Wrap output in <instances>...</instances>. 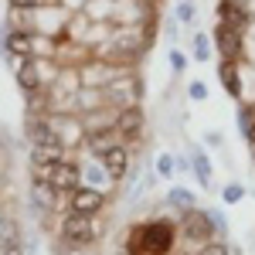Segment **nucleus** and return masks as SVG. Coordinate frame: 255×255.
<instances>
[{
  "instance_id": "1",
  "label": "nucleus",
  "mask_w": 255,
  "mask_h": 255,
  "mask_svg": "<svg viewBox=\"0 0 255 255\" xmlns=\"http://www.w3.org/2000/svg\"><path fill=\"white\" fill-rule=\"evenodd\" d=\"M174 242V225L167 221H150V225H139L133 228V235L126 242V252L129 255H163Z\"/></svg>"
},
{
  "instance_id": "2",
  "label": "nucleus",
  "mask_w": 255,
  "mask_h": 255,
  "mask_svg": "<svg viewBox=\"0 0 255 255\" xmlns=\"http://www.w3.org/2000/svg\"><path fill=\"white\" fill-rule=\"evenodd\" d=\"M61 238H65V245H72V249H82V245H89L92 238H96V228H92V218L85 215H72L61 221Z\"/></svg>"
},
{
  "instance_id": "3",
  "label": "nucleus",
  "mask_w": 255,
  "mask_h": 255,
  "mask_svg": "<svg viewBox=\"0 0 255 255\" xmlns=\"http://www.w3.org/2000/svg\"><path fill=\"white\" fill-rule=\"evenodd\" d=\"M51 191L55 194H75L79 191V167L75 163H68V160H61L58 167L51 170Z\"/></svg>"
},
{
  "instance_id": "4",
  "label": "nucleus",
  "mask_w": 255,
  "mask_h": 255,
  "mask_svg": "<svg viewBox=\"0 0 255 255\" xmlns=\"http://www.w3.org/2000/svg\"><path fill=\"white\" fill-rule=\"evenodd\" d=\"M102 201H106V197H102L99 187H79V191L72 194V211H75V215L92 218L99 208H102Z\"/></svg>"
},
{
  "instance_id": "5",
  "label": "nucleus",
  "mask_w": 255,
  "mask_h": 255,
  "mask_svg": "<svg viewBox=\"0 0 255 255\" xmlns=\"http://www.w3.org/2000/svg\"><path fill=\"white\" fill-rule=\"evenodd\" d=\"M215 41H218V48H221V55H225V61H235L242 55V31H235V27L221 24L215 31Z\"/></svg>"
},
{
  "instance_id": "6",
  "label": "nucleus",
  "mask_w": 255,
  "mask_h": 255,
  "mask_svg": "<svg viewBox=\"0 0 255 255\" xmlns=\"http://www.w3.org/2000/svg\"><path fill=\"white\" fill-rule=\"evenodd\" d=\"M7 65L14 68L20 89H27V92H31V89L38 85V65H34V58H17V55H7Z\"/></svg>"
},
{
  "instance_id": "7",
  "label": "nucleus",
  "mask_w": 255,
  "mask_h": 255,
  "mask_svg": "<svg viewBox=\"0 0 255 255\" xmlns=\"http://www.w3.org/2000/svg\"><path fill=\"white\" fill-rule=\"evenodd\" d=\"M184 232L194 238V242H204V245H208V238H211V232H215V225H211V218H208V215L187 211V218H184Z\"/></svg>"
},
{
  "instance_id": "8",
  "label": "nucleus",
  "mask_w": 255,
  "mask_h": 255,
  "mask_svg": "<svg viewBox=\"0 0 255 255\" xmlns=\"http://www.w3.org/2000/svg\"><path fill=\"white\" fill-rule=\"evenodd\" d=\"M218 14H221V24H228V27H235V31H242V27L249 24V14L242 10L238 0H221V3H218Z\"/></svg>"
},
{
  "instance_id": "9",
  "label": "nucleus",
  "mask_w": 255,
  "mask_h": 255,
  "mask_svg": "<svg viewBox=\"0 0 255 255\" xmlns=\"http://www.w3.org/2000/svg\"><path fill=\"white\" fill-rule=\"evenodd\" d=\"M139 123H143V116H139L136 106L123 109V113H119V119H116V136H119V139L136 136V133H139Z\"/></svg>"
},
{
  "instance_id": "10",
  "label": "nucleus",
  "mask_w": 255,
  "mask_h": 255,
  "mask_svg": "<svg viewBox=\"0 0 255 255\" xmlns=\"http://www.w3.org/2000/svg\"><path fill=\"white\" fill-rule=\"evenodd\" d=\"M102 167H106V177H113V180L126 177V167H129V157H126V150H123V146H113V150L102 157Z\"/></svg>"
},
{
  "instance_id": "11",
  "label": "nucleus",
  "mask_w": 255,
  "mask_h": 255,
  "mask_svg": "<svg viewBox=\"0 0 255 255\" xmlns=\"http://www.w3.org/2000/svg\"><path fill=\"white\" fill-rule=\"evenodd\" d=\"M27 136H31V146H44V143H61V136L44 123V119H27Z\"/></svg>"
},
{
  "instance_id": "12",
  "label": "nucleus",
  "mask_w": 255,
  "mask_h": 255,
  "mask_svg": "<svg viewBox=\"0 0 255 255\" xmlns=\"http://www.w3.org/2000/svg\"><path fill=\"white\" fill-rule=\"evenodd\" d=\"M7 55L31 58V38H27L24 31H10V34H7Z\"/></svg>"
},
{
  "instance_id": "13",
  "label": "nucleus",
  "mask_w": 255,
  "mask_h": 255,
  "mask_svg": "<svg viewBox=\"0 0 255 255\" xmlns=\"http://www.w3.org/2000/svg\"><path fill=\"white\" fill-rule=\"evenodd\" d=\"M221 82H225V92H232L235 99H242V82H238V68L235 61H221Z\"/></svg>"
},
{
  "instance_id": "14",
  "label": "nucleus",
  "mask_w": 255,
  "mask_h": 255,
  "mask_svg": "<svg viewBox=\"0 0 255 255\" xmlns=\"http://www.w3.org/2000/svg\"><path fill=\"white\" fill-rule=\"evenodd\" d=\"M17 245V221L10 215H0V252Z\"/></svg>"
},
{
  "instance_id": "15",
  "label": "nucleus",
  "mask_w": 255,
  "mask_h": 255,
  "mask_svg": "<svg viewBox=\"0 0 255 255\" xmlns=\"http://www.w3.org/2000/svg\"><path fill=\"white\" fill-rule=\"evenodd\" d=\"M113 146H119V136H116V129L113 133H99V136H92L89 139V150L96 153V157H106Z\"/></svg>"
},
{
  "instance_id": "16",
  "label": "nucleus",
  "mask_w": 255,
  "mask_h": 255,
  "mask_svg": "<svg viewBox=\"0 0 255 255\" xmlns=\"http://www.w3.org/2000/svg\"><path fill=\"white\" fill-rule=\"evenodd\" d=\"M191 157H194V174H197V180H201V184H208V180H211V163H208V157H204L201 150H194Z\"/></svg>"
},
{
  "instance_id": "17",
  "label": "nucleus",
  "mask_w": 255,
  "mask_h": 255,
  "mask_svg": "<svg viewBox=\"0 0 255 255\" xmlns=\"http://www.w3.org/2000/svg\"><path fill=\"white\" fill-rule=\"evenodd\" d=\"M170 204H177V208H184V211H194V197H191V191H184V187H177V191H170Z\"/></svg>"
},
{
  "instance_id": "18",
  "label": "nucleus",
  "mask_w": 255,
  "mask_h": 255,
  "mask_svg": "<svg viewBox=\"0 0 255 255\" xmlns=\"http://www.w3.org/2000/svg\"><path fill=\"white\" fill-rule=\"evenodd\" d=\"M51 184H41V180H34V204H41V208H51Z\"/></svg>"
},
{
  "instance_id": "19",
  "label": "nucleus",
  "mask_w": 255,
  "mask_h": 255,
  "mask_svg": "<svg viewBox=\"0 0 255 255\" xmlns=\"http://www.w3.org/2000/svg\"><path fill=\"white\" fill-rule=\"evenodd\" d=\"M208 51H211V48H208V38H204V34H194V58L204 61V58H208Z\"/></svg>"
},
{
  "instance_id": "20",
  "label": "nucleus",
  "mask_w": 255,
  "mask_h": 255,
  "mask_svg": "<svg viewBox=\"0 0 255 255\" xmlns=\"http://www.w3.org/2000/svg\"><path fill=\"white\" fill-rule=\"evenodd\" d=\"M242 194H245V191H242V187H238V184H228V187H225V201H228V204H238V201H242Z\"/></svg>"
},
{
  "instance_id": "21",
  "label": "nucleus",
  "mask_w": 255,
  "mask_h": 255,
  "mask_svg": "<svg viewBox=\"0 0 255 255\" xmlns=\"http://www.w3.org/2000/svg\"><path fill=\"white\" fill-rule=\"evenodd\" d=\"M197 255H228V245H221V242H208Z\"/></svg>"
},
{
  "instance_id": "22",
  "label": "nucleus",
  "mask_w": 255,
  "mask_h": 255,
  "mask_svg": "<svg viewBox=\"0 0 255 255\" xmlns=\"http://www.w3.org/2000/svg\"><path fill=\"white\" fill-rule=\"evenodd\" d=\"M157 170H160V174H163V177H170V170H174V160H170V157H167V153H163V157L157 160Z\"/></svg>"
},
{
  "instance_id": "23",
  "label": "nucleus",
  "mask_w": 255,
  "mask_h": 255,
  "mask_svg": "<svg viewBox=\"0 0 255 255\" xmlns=\"http://www.w3.org/2000/svg\"><path fill=\"white\" fill-rule=\"evenodd\" d=\"M170 68L174 72H184V55L180 51H170Z\"/></svg>"
},
{
  "instance_id": "24",
  "label": "nucleus",
  "mask_w": 255,
  "mask_h": 255,
  "mask_svg": "<svg viewBox=\"0 0 255 255\" xmlns=\"http://www.w3.org/2000/svg\"><path fill=\"white\" fill-rule=\"evenodd\" d=\"M10 7H17V10H31V7H38V0H7Z\"/></svg>"
},
{
  "instance_id": "25",
  "label": "nucleus",
  "mask_w": 255,
  "mask_h": 255,
  "mask_svg": "<svg viewBox=\"0 0 255 255\" xmlns=\"http://www.w3.org/2000/svg\"><path fill=\"white\" fill-rule=\"evenodd\" d=\"M191 96H194V99H204V96H208L204 82H191Z\"/></svg>"
},
{
  "instance_id": "26",
  "label": "nucleus",
  "mask_w": 255,
  "mask_h": 255,
  "mask_svg": "<svg viewBox=\"0 0 255 255\" xmlns=\"http://www.w3.org/2000/svg\"><path fill=\"white\" fill-rule=\"evenodd\" d=\"M0 255H24V252H20V242H17V245H10V249H3Z\"/></svg>"
},
{
  "instance_id": "27",
  "label": "nucleus",
  "mask_w": 255,
  "mask_h": 255,
  "mask_svg": "<svg viewBox=\"0 0 255 255\" xmlns=\"http://www.w3.org/2000/svg\"><path fill=\"white\" fill-rule=\"evenodd\" d=\"M249 143H252V153H255V126L249 129Z\"/></svg>"
}]
</instances>
